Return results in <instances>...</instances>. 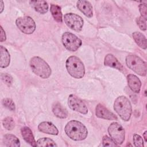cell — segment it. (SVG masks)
Masks as SVG:
<instances>
[{
  "mask_svg": "<svg viewBox=\"0 0 147 147\" xmlns=\"http://www.w3.org/2000/svg\"><path fill=\"white\" fill-rule=\"evenodd\" d=\"M66 134L72 140L81 141L84 140L88 134V131L86 126L80 122L72 120L67 123L65 126Z\"/></svg>",
  "mask_w": 147,
  "mask_h": 147,
  "instance_id": "6da1fadb",
  "label": "cell"
},
{
  "mask_svg": "<svg viewBox=\"0 0 147 147\" xmlns=\"http://www.w3.org/2000/svg\"><path fill=\"white\" fill-rule=\"evenodd\" d=\"M29 65L32 71L41 78H48L51 74V69L49 65L40 57H33L30 60Z\"/></svg>",
  "mask_w": 147,
  "mask_h": 147,
  "instance_id": "7a4b0ae2",
  "label": "cell"
},
{
  "mask_svg": "<svg viewBox=\"0 0 147 147\" xmlns=\"http://www.w3.org/2000/svg\"><path fill=\"white\" fill-rule=\"evenodd\" d=\"M114 109L123 121H129L131 115L132 109L128 98L125 96L118 97L114 102Z\"/></svg>",
  "mask_w": 147,
  "mask_h": 147,
  "instance_id": "3957f363",
  "label": "cell"
},
{
  "mask_svg": "<svg viewBox=\"0 0 147 147\" xmlns=\"http://www.w3.org/2000/svg\"><path fill=\"white\" fill-rule=\"evenodd\" d=\"M67 70L69 74L76 79H80L84 76L85 74L84 66L83 62L76 56L69 57L65 62Z\"/></svg>",
  "mask_w": 147,
  "mask_h": 147,
  "instance_id": "277c9868",
  "label": "cell"
},
{
  "mask_svg": "<svg viewBox=\"0 0 147 147\" xmlns=\"http://www.w3.org/2000/svg\"><path fill=\"white\" fill-rule=\"evenodd\" d=\"M126 64L127 67L139 75L146 76L147 70L146 63L137 55H127L126 57Z\"/></svg>",
  "mask_w": 147,
  "mask_h": 147,
  "instance_id": "5b68a950",
  "label": "cell"
},
{
  "mask_svg": "<svg viewBox=\"0 0 147 147\" xmlns=\"http://www.w3.org/2000/svg\"><path fill=\"white\" fill-rule=\"evenodd\" d=\"M62 42L64 47L70 51H76L82 45V40L70 32H65L62 36Z\"/></svg>",
  "mask_w": 147,
  "mask_h": 147,
  "instance_id": "8992f818",
  "label": "cell"
},
{
  "mask_svg": "<svg viewBox=\"0 0 147 147\" xmlns=\"http://www.w3.org/2000/svg\"><path fill=\"white\" fill-rule=\"evenodd\" d=\"M16 24L22 32L27 34L33 33L36 27L34 21L29 16L18 18L16 21Z\"/></svg>",
  "mask_w": 147,
  "mask_h": 147,
  "instance_id": "52a82bcc",
  "label": "cell"
},
{
  "mask_svg": "<svg viewBox=\"0 0 147 147\" xmlns=\"http://www.w3.org/2000/svg\"><path fill=\"white\" fill-rule=\"evenodd\" d=\"M108 132L114 142L121 145L125 140V130L123 127L117 122H113L109 126Z\"/></svg>",
  "mask_w": 147,
  "mask_h": 147,
  "instance_id": "ba28073f",
  "label": "cell"
},
{
  "mask_svg": "<svg viewBox=\"0 0 147 147\" xmlns=\"http://www.w3.org/2000/svg\"><path fill=\"white\" fill-rule=\"evenodd\" d=\"M64 20L65 24L71 29L80 32L83 26L82 18L74 13H67L64 16Z\"/></svg>",
  "mask_w": 147,
  "mask_h": 147,
  "instance_id": "9c48e42d",
  "label": "cell"
},
{
  "mask_svg": "<svg viewBox=\"0 0 147 147\" xmlns=\"http://www.w3.org/2000/svg\"><path fill=\"white\" fill-rule=\"evenodd\" d=\"M68 105L71 109L83 114L88 112V109L84 103L76 96L71 94L68 99Z\"/></svg>",
  "mask_w": 147,
  "mask_h": 147,
  "instance_id": "30bf717a",
  "label": "cell"
},
{
  "mask_svg": "<svg viewBox=\"0 0 147 147\" xmlns=\"http://www.w3.org/2000/svg\"><path fill=\"white\" fill-rule=\"evenodd\" d=\"M95 114L96 117L100 118L108 119V120H117V116L113 113L111 111H109L107 108H106L103 105L101 104H98L95 109Z\"/></svg>",
  "mask_w": 147,
  "mask_h": 147,
  "instance_id": "8fae6325",
  "label": "cell"
},
{
  "mask_svg": "<svg viewBox=\"0 0 147 147\" xmlns=\"http://www.w3.org/2000/svg\"><path fill=\"white\" fill-rule=\"evenodd\" d=\"M38 129L41 132L46 134L57 135L59 133V131L57 127L52 123L49 122H42L38 125Z\"/></svg>",
  "mask_w": 147,
  "mask_h": 147,
  "instance_id": "7c38bea8",
  "label": "cell"
},
{
  "mask_svg": "<svg viewBox=\"0 0 147 147\" xmlns=\"http://www.w3.org/2000/svg\"><path fill=\"white\" fill-rule=\"evenodd\" d=\"M127 80L130 90L136 93H139L141 87V82L139 78L133 74H129L127 76Z\"/></svg>",
  "mask_w": 147,
  "mask_h": 147,
  "instance_id": "4fadbf2b",
  "label": "cell"
},
{
  "mask_svg": "<svg viewBox=\"0 0 147 147\" xmlns=\"http://www.w3.org/2000/svg\"><path fill=\"white\" fill-rule=\"evenodd\" d=\"M77 7L86 17H92L93 15L92 6L88 1L84 0L78 1L77 2Z\"/></svg>",
  "mask_w": 147,
  "mask_h": 147,
  "instance_id": "5bb4252c",
  "label": "cell"
},
{
  "mask_svg": "<svg viewBox=\"0 0 147 147\" xmlns=\"http://www.w3.org/2000/svg\"><path fill=\"white\" fill-rule=\"evenodd\" d=\"M104 64L106 66L117 69L121 71H122L124 69L121 63H119L117 59L112 54H107L105 56Z\"/></svg>",
  "mask_w": 147,
  "mask_h": 147,
  "instance_id": "9a60e30c",
  "label": "cell"
},
{
  "mask_svg": "<svg viewBox=\"0 0 147 147\" xmlns=\"http://www.w3.org/2000/svg\"><path fill=\"white\" fill-rule=\"evenodd\" d=\"M21 132L22 136L26 142L29 144L31 146H37L36 142L34 138L32 131L29 127L27 126L22 127L21 129Z\"/></svg>",
  "mask_w": 147,
  "mask_h": 147,
  "instance_id": "2e32d148",
  "label": "cell"
},
{
  "mask_svg": "<svg viewBox=\"0 0 147 147\" xmlns=\"http://www.w3.org/2000/svg\"><path fill=\"white\" fill-rule=\"evenodd\" d=\"M3 142L5 146L7 147H19L20 146L18 138L11 134H6L3 136Z\"/></svg>",
  "mask_w": 147,
  "mask_h": 147,
  "instance_id": "e0dca14e",
  "label": "cell"
},
{
  "mask_svg": "<svg viewBox=\"0 0 147 147\" xmlns=\"http://www.w3.org/2000/svg\"><path fill=\"white\" fill-rule=\"evenodd\" d=\"M29 3L36 11L41 14H45L48 10V5L45 1H31Z\"/></svg>",
  "mask_w": 147,
  "mask_h": 147,
  "instance_id": "ac0fdd59",
  "label": "cell"
},
{
  "mask_svg": "<svg viewBox=\"0 0 147 147\" xmlns=\"http://www.w3.org/2000/svg\"><path fill=\"white\" fill-rule=\"evenodd\" d=\"M0 67L1 68H6L9 65L10 63V54L6 48L2 45L0 46Z\"/></svg>",
  "mask_w": 147,
  "mask_h": 147,
  "instance_id": "d6986e66",
  "label": "cell"
},
{
  "mask_svg": "<svg viewBox=\"0 0 147 147\" xmlns=\"http://www.w3.org/2000/svg\"><path fill=\"white\" fill-rule=\"evenodd\" d=\"M133 39L137 44L142 49H146L147 48V41L145 36L141 33L135 32L132 34Z\"/></svg>",
  "mask_w": 147,
  "mask_h": 147,
  "instance_id": "ffe728a7",
  "label": "cell"
},
{
  "mask_svg": "<svg viewBox=\"0 0 147 147\" xmlns=\"http://www.w3.org/2000/svg\"><path fill=\"white\" fill-rule=\"evenodd\" d=\"M52 111L57 117L59 118H65L68 116V112L60 103H56L52 106Z\"/></svg>",
  "mask_w": 147,
  "mask_h": 147,
  "instance_id": "44dd1931",
  "label": "cell"
},
{
  "mask_svg": "<svg viewBox=\"0 0 147 147\" xmlns=\"http://www.w3.org/2000/svg\"><path fill=\"white\" fill-rule=\"evenodd\" d=\"M50 11L53 17L57 22H62V21H63L62 13H61L60 7L58 5L52 4L51 5Z\"/></svg>",
  "mask_w": 147,
  "mask_h": 147,
  "instance_id": "7402d4cb",
  "label": "cell"
},
{
  "mask_svg": "<svg viewBox=\"0 0 147 147\" xmlns=\"http://www.w3.org/2000/svg\"><path fill=\"white\" fill-rule=\"evenodd\" d=\"M36 144L37 146H57L56 143L52 139L46 137L38 139Z\"/></svg>",
  "mask_w": 147,
  "mask_h": 147,
  "instance_id": "603a6c76",
  "label": "cell"
},
{
  "mask_svg": "<svg viewBox=\"0 0 147 147\" xmlns=\"http://www.w3.org/2000/svg\"><path fill=\"white\" fill-rule=\"evenodd\" d=\"M2 124L3 127L8 130H12L15 126V123L13 119L10 117H7L4 118L2 122Z\"/></svg>",
  "mask_w": 147,
  "mask_h": 147,
  "instance_id": "cb8c5ba5",
  "label": "cell"
},
{
  "mask_svg": "<svg viewBox=\"0 0 147 147\" xmlns=\"http://www.w3.org/2000/svg\"><path fill=\"white\" fill-rule=\"evenodd\" d=\"M2 103L3 106L7 109H9L11 111H14L16 109V106L14 102L13 101L12 99L10 98H5L2 100Z\"/></svg>",
  "mask_w": 147,
  "mask_h": 147,
  "instance_id": "d4e9b609",
  "label": "cell"
},
{
  "mask_svg": "<svg viewBox=\"0 0 147 147\" xmlns=\"http://www.w3.org/2000/svg\"><path fill=\"white\" fill-rule=\"evenodd\" d=\"M102 144L103 146H117L118 145L112 138H110L107 136H103L102 138Z\"/></svg>",
  "mask_w": 147,
  "mask_h": 147,
  "instance_id": "484cf974",
  "label": "cell"
},
{
  "mask_svg": "<svg viewBox=\"0 0 147 147\" xmlns=\"http://www.w3.org/2000/svg\"><path fill=\"white\" fill-rule=\"evenodd\" d=\"M133 143L135 146H144V141L142 138L137 134H134L133 138Z\"/></svg>",
  "mask_w": 147,
  "mask_h": 147,
  "instance_id": "4316f807",
  "label": "cell"
},
{
  "mask_svg": "<svg viewBox=\"0 0 147 147\" xmlns=\"http://www.w3.org/2000/svg\"><path fill=\"white\" fill-rule=\"evenodd\" d=\"M136 22L140 29L142 30H146V20L142 17H139L136 18Z\"/></svg>",
  "mask_w": 147,
  "mask_h": 147,
  "instance_id": "83f0119b",
  "label": "cell"
},
{
  "mask_svg": "<svg viewBox=\"0 0 147 147\" xmlns=\"http://www.w3.org/2000/svg\"><path fill=\"white\" fill-rule=\"evenodd\" d=\"M139 10L142 18L147 20V6L146 3H141L139 5Z\"/></svg>",
  "mask_w": 147,
  "mask_h": 147,
  "instance_id": "f1b7e54d",
  "label": "cell"
},
{
  "mask_svg": "<svg viewBox=\"0 0 147 147\" xmlns=\"http://www.w3.org/2000/svg\"><path fill=\"white\" fill-rule=\"evenodd\" d=\"M1 79L3 82L8 86H10L12 84L13 78L10 75L7 74H2Z\"/></svg>",
  "mask_w": 147,
  "mask_h": 147,
  "instance_id": "f546056e",
  "label": "cell"
},
{
  "mask_svg": "<svg viewBox=\"0 0 147 147\" xmlns=\"http://www.w3.org/2000/svg\"><path fill=\"white\" fill-rule=\"evenodd\" d=\"M6 34L5 31L3 30V28L2 26H1V42H3L6 40Z\"/></svg>",
  "mask_w": 147,
  "mask_h": 147,
  "instance_id": "4dcf8cb0",
  "label": "cell"
},
{
  "mask_svg": "<svg viewBox=\"0 0 147 147\" xmlns=\"http://www.w3.org/2000/svg\"><path fill=\"white\" fill-rule=\"evenodd\" d=\"M0 5H1V11H0V13H2L3 10V6H4V5H3V2L2 1H0Z\"/></svg>",
  "mask_w": 147,
  "mask_h": 147,
  "instance_id": "1f68e13d",
  "label": "cell"
},
{
  "mask_svg": "<svg viewBox=\"0 0 147 147\" xmlns=\"http://www.w3.org/2000/svg\"><path fill=\"white\" fill-rule=\"evenodd\" d=\"M143 137H144V138L145 139V141L146 142L147 141V131H145L144 132V133L143 134Z\"/></svg>",
  "mask_w": 147,
  "mask_h": 147,
  "instance_id": "d6a6232c",
  "label": "cell"
}]
</instances>
